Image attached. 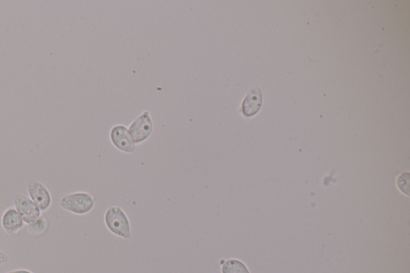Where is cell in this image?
Returning a JSON list of instances; mask_svg holds the SVG:
<instances>
[{
	"mask_svg": "<svg viewBox=\"0 0 410 273\" xmlns=\"http://www.w3.org/2000/svg\"><path fill=\"white\" fill-rule=\"evenodd\" d=\"M50 227V222L47 215L42 213L36 221L30 225H27L26 232L28 236L37 237H41L48 232Z\"/></svg>",
	"mask_w": 410,
	"mask_h": 273,
	"instance_id": "cell-9",
	"label": "cell"
},
{
	"mask_svg": "<svg viewBox=\"0 0 410 273\" xmlns=\"http://www.w3.org/2000/svg\"><path fill=\"white\" fill-rule=\"evenodd\" d=\"M397 185L404 194L409 196V174L402 173L397 180Z\"/></svg>",
	"mask_w": 410,
	"mask_h": 273,
	"instance_id": "cell-11",
	"label": "cell"
},
{
	"mask_svg": "<svg viewBox=\"0 0 410 273\" xmlns=\"http://www.w3.org/2000/svg\"><path fill=\"white\" fill-rule=\"evenodd\" d=\"M14 206L26 225L33 223L42 214L37 204L25 195L19 194L14 197Z\"/></svg>",
	"mask_w": 410,
	"mask_h": 273,
	"instance_id": "cell-4",
	"label": "cell"
},
{
	"mask_svg": "<svg viewBox=\"0 0 410 273\" xmlns=\"http://www.w3.org/2000/svg\"><path fill=\"white\" fill-rule=\"evenodd\" d=\"M9 260L8 255L0 250V265H4Z\"/></svg>",
	"mask_w": 410,
	"mask_h": 273,
	"instance_id": "cell-12",
	"label": "cell"
},
{
	"mask_svg": "<svg viewBox=\"0 0 410 273\" xmlns=\"http://www.w3.org/2000/svg\"><path fill=\"white\" fill-rule=\"evenodd\" d=\"M6 273H34L30 270H27V269H15V270H11L9 271L8 272Z\"/></svg>",
	"mask_w": 410,
	"mask_h": 273,
	"instance_id": "cell-13",
	"label": "cell"
},
{
	"mask_svg": "<svg viewBox=\"0 0 410 273\" xmlns=\"http://www.w3.org/2000/svg\"><path fill=\"white\" fill-rule=\"evenodd\" d=\"M262 101H263V96L260 88H256L250 91L242 103L244 116L246 117L255 116L260 109Z\"/></svg>",
	"mask_w": 410,
	"mask_h": 273,
	"instance_id": "cell-8",
	"label": "cell"
},
{
	"mask_svg": "<svg viewBox=\"0 0 410 273\" xmlns=\"http://www.w3.org/2000/svg\"><path fill=\"white\" fill-rule=\"evenodd\" d=\"M27 191L28 197L37 204L42 213L48 211L53 204L51 197L48 187L41 181L31 180L27 182Z\"/></svg>",
	"mask_w": 410,
	"mask_h": 273,
	"instance_id": "cell-3",
	"label": "cell"
},
{
	"mask_svg": "<svg viewBox=\"0 0 410 273\" xmlns=\"http://www.w3.org/2000/svg\"><path fill=\"white\" fill-rule=\"evenodd\" d=\"M111 140L117 149L123 152L133 153L135 143L128 129L124 125H117L111 131Z\"/></svg>",
	"mask_w": 410,
	"mask_h": 273,
	"instance_id": "cell-6",
	"label": "cell"
},
{
	"mask_svg": "<svg viewBox=\"0 0 410 273\" xmlns=\"http://www.w3.org/2000/svg\"><path fill=\"white\" fill-rule=\"evenodd\" d=\"M1 226L8 235L18 236L25 227V222L13 207L5 210L1 218Z\"/></svg>",
	"mask_w": 410,
	"mask_h": 273,
	"instance_id": "cell-7",
	"label": "cell"
},
{
	"mask_svg": "<svg viewBox=\"0 0 410 273\" xmlns=\"http://www.w3.org/2000/svg\"><path fill=\"white\" fill-rule=\"evenodd\" d=\"M221 273H250L247 266L237 259H229L222 262Z\"/></svg>",
	"mask_w": 410,
	"mask_h": 273,
	"instance_id": "cell-10",
	"label": "cell"
},
{
	"mask_svg": "<svg viewBox=\"0 0 410 273\" xmlns=\"http://www.w3.org/2000/svg\"><path fill=\"white\" fill-rule=\"evenodd\" d=\"M152 130L153 124L149 112L136 118L128 129L135 144H140L149 138Z\"/></svg>",
	"mask_w": 410,
	"mask_h": 273,
	"instance_id": "cell-5",
	"label": "cell"
},
{
	"mask_svg": "<svg viewBox=\"0 0 410 273\" xmlns=\"http://www.w3.org/2000/svg\"><path fill=\"white\" fill-rule=\"evenodd\" d=\"M105 224L113 235L129 240L132 237V226L128 215L117 206L108 208L105 213Z\"/></svg>",
	"mask_w": 410,
	"mask_h": 273,
	"instance_id": "cell-1",
	"label": "cell"
},
{
	"mask_svg": "<svg viewBox=\"0 0 410 273\" xmlns=\"http://www.w3.org/2000/svg\"><path fill=\"white\" fill-rule=\"evenodd\" d=\"M59 204L60 208L66 212L83 215L93 211L95 204V199L88 192H77L62 197Z\"/></svg>",
	"mask_w": 410,
	"mask_h": 273,
	"instance_id": "cell-2",
	"label": "cell"
}]
</instances>
